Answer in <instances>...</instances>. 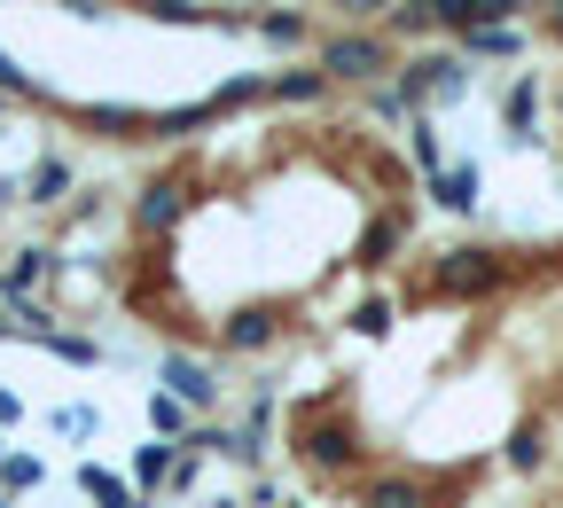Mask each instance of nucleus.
Listing matches in <instances>:
<instances>
[{"instance_id": "20", "label": "nucleus", "mask_w": 563, "mask_h": 508, "mask_svg": "<svg viewBox=\"0 0 563 508\" xmlns=\"http://www.w3.org/2000/svg\"><path fill=\"white\" fill-rule=\"evenodd\" d=\"M532 118H540V79H517V87L501 95V125H509V133H532Z\"/></svg>"}, {"instance_id": "3", "label": "nucleus", "mask_w": 563, "mask_h": 508, "mask_svg": "<svg viewBox=\"0 0 563 508\" xmlns=\"http://www.w3.org/2000/svg\"><path fill=\"white\" fill-rule=\"evenodd\" d=\"M501 281H509V251H477V243H462V251H446V258L431 266V298L470 306V298H493Z\"/></svg>"}, {"instance_id": "7", "label": "nucleus", "mask_w": 563, "mask_h": 508, "mask_svg": "<svg viewBox=\"0 0 563 508\" xmlns=\"http://www.w3.org/2000/svg\"><path fill=\"white\" fill-rule=\"evenodd\" d=\"M439 32H485V24H517V0H431Z\"/></svg>"}, {"instance_id": "8", "label": "nucleus", "mask_w": 563, "mask_h": 508, "mask_svg": "<svg viewBox=\"0 0 563 508\" xmlns=\"http://www.w3.org/2000/svg\"><path fill=\"white\" fill-rule=\"evenodd\" d=\"M87 133L102 141H150V110H133V102H87V110H70Z\"/></svg>"}, {"instance_id": "35", "label": "nucleus", "mask_w": 563, "mask_h": 508, "mask_svg": "<svg viewBox=\"0 0 563 508\" xmlns=\"http://www.w3.org/2000/svg\"><path fill=\"white\" fill-rule=\"evenodd\" d=\"M0 462H9V430H0Z\"/></svg>"}, {"instance_id": "24", "label": "nucleus", "mask_w": 563, "mask_h": 508, "mask_svg": "<svg viewBox=\"0 0 563 508\" xmlns=\"http://www.w3.org/2000/svg\"><path fill=\"white\" fill-rule=\"evenodd\" d=\"M0 95H9V102H47V95H40V79H32V70H24L9 47H0Z\"/></svg>"}, {"instance_id": "2", "label": "nucleus", "mask_w": 563, "mask_h": 508, "mask_svg": "<svg viewBox=\"0 0 563 508\" xmlns=\"http://www.w3.org/2000/svg\"><path fill=\"white\" fill-rule=\"evenodd\" d=\"M391 40L384 32H336V40H321V79L329 87H384L391 79Z\"/></svg>"}, {"instance_id": "27", "label": "nucleus", "mask_w": 563, "mask_h": 508, "mask_svg": "<svg viewBox=\"0 0 563 508\" xmlns=\"http://www.w3.org/2000/svg\"><path fill=\"white\" fill-rule=\"evenodd\" d=\"M258 95H266V79H228L220 95H211V110L228 118V110H243V102H258Z\"/></svg>"}, {"instance_id": "29", "label": "nucleus", "mask_w": 563, "mask_h": 508, "mask_svg": "<svg viewBox=\"0 0 563 508\" xmlns=\"http://www.w3.org/2000/svg\"><path fill=\"white\" fill-rule=\"evenodd\" d=\"M47 422L63 430V439H87V430H95V407H55Z\"/></svg>"}, {"instance_id": "9", "label": "nucleus", "mask_w": 563, "mask_h": 508, "mask_svg": "<svg viewBox=\"0 0 563 508\" xmlns=\"http://www.w3.org/2000/svg\"><path fill=\"white\" fill-rule=\"evenodd\" d=\"M399 243H407V203H384L376 220H368V235H361V266H368V274H384Z\"/></svg>"}, {"instance_id": "23", "label": "nucleus", "mask_w": 563, "mask_h": 508, "mask_svg": "<svg viewBox=\"0 0 563 508\" xmlns=\"http://www.w3.org/2000/svg\"><path fill=\"white\" fill-rule=\"evenodd\" d=\"M40 477H47V462H40V454H16V446H9V462H0V493L16 500V493H32Z\"/></svg>"}, {"instance_id": "19", "label": "nucleus", "mask_w": 563, "mask_h": 508, "mask_svg": "<svg viewBox=\"0 0 563 508\" xmlns=\"http://www.w3.org/2000/svg\"><path fill=\"white\" fill-rule=\"evenodd\" d=\"M266 95H274V102H321L329 79H321V63H313V70H282V79H266Z\"/></svg>"}, {"instance_id": "21", "label": "nucleus", "mask_w": 563, "mask_h": 508, "mask_svg": "<svg viewBox=\"0 0 563 508\" xmlns=\"http://www.w3.org/2000/svg\"><path fill=\"white\" fill-rule=\"evenodd\" d=\"M165 477H173V446H165V439L133 454V485H141V493H165Z\"/></svg>"}, {"instance_id": "1", "label": "nucleus", "mask_w": 563, "mask_h": 508, "mask_svg": "<svg viewBox=\"0 0 563 508\" xmlns=\"http://www.w3.org/2000/svg\"><path fill=\"white\" fill-rule=\"evenodd\" d=\"M290 446H298V462H306L313 477H344L352 462H361V430L344 422L336 399H306V407L290 415Z\"/></svg>"}, {"instance_id": "6", "label": "nucleus", "mask_w": 563, "mask_h": 508, "mask_svg": "<svg viewBox=\"0 0 563 508\" xmlns=\"http://www.w3.org/2000/svg\"><path fill=\"white\" fill-rule=\"evenodd\" d=\"M165 391L180 407H220V376H211V360H196V352H165Z\"/></svg>"}, {"instance_id": "15", "label": "nucleus", "mask_w": 563, "mask_h": 508, "mask_svg": "<svg viewBox=\"0 0 563 508\" xmlns=\"http://www.w3.org/2000/svg\"><path fill=\"white\" fill-rule=\"evenodd\" d=\"M431 203H446V211H477V165H446V173H431Z\"/></svg>"}, {"instance_id": "17", "label": "nucleus", "mask_w": 563, "mask_h": 508, "mask_svg": "<svg viewBox=\"0 0 563 508\" xmlns=\"http://www.w3.org/2000/svg\"><path fill=\"white\" fill-rule=\"evenodd\" d=\"M150 430H157L165 446H188V430H196V422H188V407H180L173 391H150Z\"/></svg>"}, {"instance_id": "36", "label": "nucleus", "mask_w": 563, "mask_h": 508, "mask_svg": "<svg viewBox=\"0 0 563 508\" xmlns=\"http://www.w3.org/2000/svg\"><path fill=\"white\" fill-rule=\"evenodd\" d=\"M0 118H9V95H0Z\"/></svg>"}, {"instance_id": "31", "label": "nucleus", "mask_w": 563, "mask_h": 508, "mask_svg": "<svg viewBox=\"0 0 563 508\" xmlns=\"http://www.w3.org/2000/svg\"><path fill=\"white\" fill-rule=\"evenodd\" d=\"M9 422H24V399H16V391H0V430H9Z\"/></svg>"}, {"instance_id": "14", "label": "nucleus", "mask_w": 563, "mask_h": 508, "mask_svg": "<svg viewBox=\"0 0 563 508\" xmlns=\"http://www.w3.org/2000/svg\"><path fill=\"white\" fill-rule=\"evenodd\" d=\"M63 196H70V165H63V157H40V165H32V180H24V203L55 211Z\"/></svg>"}, {"instance_id": "13", "label": "nucleus", "mask_w": 563, "mask_h": 508, "mask_svg": "<svg viewBox=\"0 0 563 508\" xmlns=\"http://www.w3.org/2000/svg\"><path fill=\"white\" fill-rule=\"evenodd\" d=\"M79 493H87L95 508H133V500H141V493H133L118 470H102V462H79Z\"/></svg>"}, {"instance_id": "37", "label": "nucleus", "mask_w": 563, "mask_h": 508, "mask_svg": "<svg viewBox=\"0 0 563 508\" xmlns=\"http://www.w3.org/2000/svg\"><path fill=\"white\" fill-rule=\"evenodd\" d=\"M555 110H563V87H555Z\"/></svg>"}, {"instance_id": "28", "label": "nucleus", "mask_w": 563, "mask_h": 508, "mask_svg": "<svg viewBox=\"0 0 563 508\" xmlns=\"http://www.w3.org/2000/svg\"><path fill=\"white\" fill-rule=\"evenodd\" d=\"M329 9H336V16H352V24H384L399 0H329Z\"/></svg>"}, {"instance_id": "33", "label": "nucleus", "mask_w": 563, "mask_h": 508, "mask_svg": "<svg viewBox=\"0 0 563 508\" xmlns=\"http://www.w3.org/2000/svg\"><path fill=\"white\" fill-rule=\"evenodd\" d=\"M517 9H555V0H517Z\"/></svg>"}, {"instance_id": "16", "label": "nucleus", "mask_w": 563, "mask_h": 508, "mask_svg": "<svg viewBox=\"0 0 563 508\" xmlns=\"http://www.w3.org/2000/svg\"><path fill=\"white\" fill-rule=\"evenodd\" d=\"M306 32H313L306 9H266V16H258V40H266V47H306Z\"/></svg>"}, {"instance_id": "34", "label": "nucleus", "mask_w": 563, "mask_h": 508, "mask_svg": "<svg viewBox=\"0 0 563 508\" xmlns=\"http://www.w3.org/2000/svg\"><path fill=\"white\" fill-rule=\"evenodd\" d=\"M9 196H16V188H9V180H0V211H9Z\"/></svg>"}, {"instance_id": "5", "label": "nucleus", "mask_w": 563, "mask_h": 508, "mask_svg": "<svg viewBox=\"0 0 563 508\" xmlns=\"http://www.w3.org/2000/svg\"><path fill=\"white\" fill-rule=\"evenodd\" d=\"M188 203H196V180L188 173H165V180H150V188H141L133 196V235H173L180 220H188Z\"/></svg>"}, {"instance_id": "10", "label": "nucleus", "mask_w": 563, "mask_h": 508, "mask_svg": "<svg viewBox=\"0 0 563 508\" xmlns=\"http://www.w3.org/2000/svg\"><path fill=\"white\" fill-rule=\"evenodd\" d=\"M361 508H431V493H422V477H407V470H384V477L361 485Z\"/></svg>"}, {"instance_id": "18", "label": "nucleus", "mask_w": 563, "mask_h": 508, "mask_svg": "<svg viewBox=\"0 0 563 508\" xmlns=\"http://www.w3.org/2000/svg\"><path fill=\"white\" fill-rule=\"evenodd\" d=\"M439 16H431V0H399V9L384 16V40H431Z\"/></svg>"}, {"instance_id": "39", "label": "nucleus", "mask_w": 563, "mask_h": 508, "mask_svg": "<svg viewBox=\"0 0 563 508\" xmlns=\"http://www.w3.org/2000/svg\"><path fill=\"white\" fill-rule=\"evenodd\" d=\"M133 508H150V500H133Z\"/></svg>"}, {"instance_id": "11", "label": "nucleus", "mask_w": 563, "mask_h": 508, "mask_svg": "<svg viewBox=\"0 0 563 508\" xmlns=\"http://www.w3.org/2000/svg\"><path fill=\"white\" fill-rule=\"evenodd\" d=\"M274 336H282V321H274L266 306H243V313H235V321L220 329V344H235V352H266Z\"/></svg>"}, {"instance_id": "22", "label": "nucleus", "mask_w": 563, "mask_h": 508, "mask_svg": "<svg viewBox=\"0 0 563 508\" xmlns=\"http://www.w3.org/2000/svg\"><path fill=\"white\" fill-rule=\"evenodd\" d=\"M470 55H525V32L517 24H485V32H462Z\"/></svg>"}, {"instance_id": "26", "label": "nucleus", "mask_w": 563, "mask_h": 508, "mask_svg": "<svg viewBox=\"0 0 563 508\" xmlns=\"http://www.w3.org/2000/svg\"><path fill=\"white\" fill-rule=\"evenodd\" d=\"M352 329H361V336H384V329H391V298H361V306H352Z\"/></svg>"}, {"instance_id": "25", "label": "nucleus", "mask_w": 563, "mask_h": 508, "mask_svg": "<svg viewBox=\"0 0 563 508\" xmlns=\"http://www.w3.org/2000/svg\"><path fill=\"white\" fill-rule=\"evenodd\" d=\"M407 157H415L422 173H446V157H439V133H431V118H415V125H407Z\"/></svg>"}, {"instance_id": "38", "label": "nucleus", "mask_w": 563, "mask_h": 508, "mask_svg": "<svg viewBox=\"0 0 563 508\" xmlns=\"http://www.w3.org/2000/svg\"><path fill=\"white\" fill-rule=\"evenodd\" d=\"M0 508H9V493H0Z\"/></svg>"}, {"instance_id": "32", "label": "nucleus", "mask_w": 563, "mask_h": 508, "mask_svg": "<svg viewBox=\"0 0 563 508\" xmlns=\"http://www.w3.org/2000/svg\"><path fill=\"white\" fill-rule=\"evenodd\" d=\"M548 40H563V0H555V9H548Z\"/></svg>"}, {"instance_id": "30", "label": "nucleus", "mask_w": 563, "mask_h": 508, "mask_svg": "<svg viewBox=\"0 0 563 508\" xmlns=\"http://www.w3.org/2000/svg\"><path fill=\"white\" fill-rule=\"evenodd\" d=\"M368 110H376V118H407L415 102H407V95H399V87L384 79V87H368Z\"/></svg>"}, {"instance_id": "12", "label": "nucleus", "mask_w": 563, "mask_h": 508, "mask_svg": "<svg viewBox=\"0 0 563 508\" xmlns=\"http://www.w3.org/2000/svg\"><path fill=\"white\" fill-rule=\"evenodd\" d=\"M55 266H63L55 251H16L9 266H0V298H32V281H40V274H55Z\"/></svg>"}, {"instance_id": "4", "label": "nucleus", "mask_w": 563, "mask_h": 508, "mask_svg": "<svg viewBox=\"0 0 563 508\" xmlns=\"http://www.w3.org/2000/svg\"><path fill=\"white\" fill-rule=\"evenodd\" d=\"M391 87L422 110V102H462L470 95V63L462 55H415V63H399L391 70Z\"/></svg>"}]
</instances>
